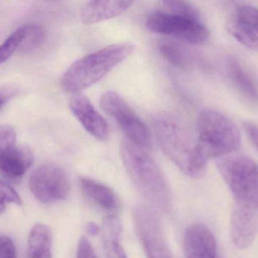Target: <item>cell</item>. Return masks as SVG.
<instances>
[{
	"label": "cell",
	"instance_id": "cell-23",
	"mask_svg": "<svg viewBox=\"0 0 258 258\" xmlns=\"http://www.w3.org/2000/svg\"><path fill=\"white\" fill-rule=\"evenodd\" d=\"M235 15L252 27L258 34V9L251 6H241L236 9Z\"/></svg>",
	"mask_w": 258,
	"mask_h": 258
},
{
	"label": "cell",
	"instance_id": "cell-25",
	"mask_svg": "<svg viewBox=\"0 0 258 258\" xmlns=\"http://www.w3.org/2000/svg\"><path fill=\"white\" fill-rule=\"evenodd\" d=\"M0 258H17L13 241L6 236H0Z\"/></svg>",
	"mask_w": 258,
	"mask_h": 258
},
{
	"label": "cell",
	"instance_id": "cell-9",
	"mask_svg": "<svg viewBox=\"0 0 258 258\" xmlns=\"http://www.w3.org/2000/svg\"><path fill=\"white\" fill-rule=\"evenodd\" d=\"M134 216L137 233L147 258H171L154 211L142 204L135 209Z\"/></svg>",
	"mask_w": 258,
	"mask_h": 258
},
{
	"label": "cell",
	"instance_id": "cell-22",
	"mask_svg": "<svg viewBox=\"0 0 258 258\" xmlns=\"http://www.w3.org/2000/svg\"><path fill=\"white\" fill-rule=\"evenodd\" d=\"M11 204L21 205L22 204L21 197L9 183L0 180V215Z\"/></svg>",
	"mask_w": 258,
	"mask_h": 258
},
{
	"label": "cell",
	"instance_id": "cell-14",
	"mask_svg": "<svg viewBox=\"0 0 258 258\" xmlns=\"http://www.w3.org/2000/svg\"><path fill=\"white\" fill-rule=\"evenodd\" d=\"M226 74L231 84L245 99L258 104V86L237 59L232 58L226 64Z\"/></svg>",
	"mask_w": 258,
	"mask_h": 258
},
{
	"label": "cell",
	"instance_id": "cell-26",
	"mask_svg": "<svg viewBox=\"0 0 258 258\" xmlns=\"http://www.w3.org/2000/svg\"><path fill=\"white\" fill-rule=\"evenodd\" d=\"M77 258H97L92 245L85 236L80 238Z\"/></svg>",
	"mask_w": 258,
	"mask_h": 258
},
{
	"label": "cell",
	"instance_id": "cell-21",
	"mask_svg": "<svg viewBox=\"0 0 258 258\" xmlns=\"http://www.w3.org/2000/svg\"><path fill=\"white\" fill-rule=\"evenodd\" d=\"M24 37V26L15 30L0 45V65L4 63L16 50L19 49Z\"/></svg>",
	"mask_w": 258,
	"mask_h": 258
},
{
	"label": "cell",
	"instance_id": "cell-3",
	"mask_svg": "<svg viewBox=\"0 0 258 258\" xmlns=\"http://www.w3.org/2000/svg\"><path fill=\"white\" fill-rule=\"evenodd\" d=\"M135 44L115 43L90 53L74 62L61 79L67 92L78 93L98 83L135 51Z\"/></svg>",
	"mask_w": 258,
	"mask_h": 258
},
{
	"label": "cell",
	"instance_id": "cell-12",
	"mask_svg": "<svg viewBox=\"0 0 258 258\" xmlns=\"http://www.w3.org/2000/svg\"><path fill=\"white\" fill-rule=\"evenodd\" d=\"M33 163V151L25 145H11L0 151V173L11 180H18Z\"/></svg>",
	"mask_w": 258,
	"mask_h": 258
},
{
	"label": "cell",
	"instance_id": "cell-28",
	"mask_svg": "<svg viewBox=\"0 0 258 258\" xmlns=\"http://www.w3.org/2000/svg\"><path fill=\"white\" fill-rule=\"evenodd\" d=\"M86 230H87V233L91 235V236H96L99 233L100 229L98 224L94 222H90L87 224Z\"/></svg>",
	"mask_w": 258,
	"mask_h": 258
},
{
	"label": "cell",
	"instance_id": "cell-4",
	"mask_svg": "<svg viewBox=\"0 0 258 258\" xmlns=\"http://www.w3.org/2000/svg\"><path fill=\"white\" fill-rule=\"evenodd\" d=\"M120 156L129 177L150 202L163 212L171 209V195L165 177L156 162L128 139L120 144Z\"/></svg>",
	"mask_w": 258,
	"mask_h": 258
},
{
	"label": "cell",
	"instance_id": "cell-6",
	"mask_svg": "<svg viewBox=\"0 0 258 258\" xmlns=\"http://www.w3.org/2000/svg\"><path fill=\"white\" fill-rule=\"evenodd\" d=\"M146 24L153 33L171 36L194 45L204 43L210 36L200 12L194 15H180L161 9L150 14Z\"/></svg>",
	"mask_w": 258,
	"mask_h": 258
},
{
	"label": "cell",
	"instance_id": "cell-13",
	"mask_svg": "<svg viewBox=\"0 0 258 258\" xmlns=\"http://www.w3.org/2000/svg\"><path fill=\"white\" fill-rule=\"evenodd\" d=\"M132 4V1L87 2L82 6L80 17L84 24H95L121 15Z\"/></svg>",
	"mask_w": 258,
	"mask_h": 258
},
{
	"label": "cell",
	"instance_id": "cell-19",
	"mask_svg": "<svg viewBox=\"0 0 258 258\" xmlns=\"http://www.w3.org/2000/svg\"><path fill=\"white\" fill-rule=\"evenodd\" d=\"M24 37L20 46L21 53H29L39 48L45 40V34L40 26L35 24L24 25Z\"/></svg>",
	"mask_w": 258,
	"mask_h": 258
},
{
	"label": "cell",
	"instance_id": "cell-8",
	"mask_svg": "<svg viewBox=\"0 0 258 258\" xmlns=\"http://www.w3.org/2000/svg\"><path fill=\"white\" fill-rule=\"evenodd\" d=\"M29 186L35 198L44 204L62 201L70 191L69 180L64 170L50 164L39 166L32 173Z\"/></svg>",
	"mask_w": 258,
	"mask_h": 258
},
{
	"label": "cell",
	"instance_id": "cell-2",
	"mask_svg": "<svg viewBox=\"0 0 258 258\" xmlns=\"http://www.w3.org/2000/svg\"><path fill=\"white\" fill-rule=\"evenodd\" d=\"M153 123L158 142L170 160L189 177H204L209 162L200 154L180 123L164 112L156 114Z\"/></svg>",
	"mask_w": 258,
	"mask_h": 258
},
{
	"label": "cell",
	"instance_id": "cell-10",
	"mask_svg": "<svg viewBox=\"0 0 258 258\" xmlns=\"http://www.w3.org/2000/svg\"><path fill=\"white\" fill-rule=\"evenodd\" d=\"M69 106L74 116L86 131L100 140L107 139L108 124L86 95L81 92L74 94L70 100Z\"/></svg>",
	"mask_w": 258,
	"mask_h": 258
},
{
	"label": "cell",
	"instance_id": "cell-11",
	"mask_svg": "<svg viewBox=\"0 0 258 258\" xmlns=\"http://www.w3.org/2000/svg\"><path fill=\"white\" fill-rule=\"evenodd\" d=\"M186 258H217V242L206 226L195 224L186 229L183 239Z\"/></svg>",
	"mask_w": 258,
	"mask_h": 258
},
{
	"label": "cell",
	"instance_id": "cell-15",
	"mask_svg": "<svg viewBox=\"0 0 258 258\" xmlns=\"http://www.w3.org/2000/svg\"><path fill=\"white\" fill-rule=\"evenodd\" d=\"M80 184L83 193L101 209L109 212L119 209V198L108 186L89 178L80 179Z\"/></svg>",
	"mask_w": 258,
	"mask_h": 258
},
{
	"label": "cell",
	"instance_id": "cell-17",
	"mask_svg": "<svg viewBox=\"0 0 258 258\" xmlns=\"http://www.w3.org/2000/svg\"><path fill=\"white\" fill-rule=\"evenodd\" d=\"M51 246L52 233L50 227L36 224L29 235V258H51Z\"/></svg>",
	"mask_w": 258,
	"mask_h": 258
},
{
	"label": "cell",
	"instance_id": "cell-18",
	"mask_svg": "<svg viewBox=\"0 0 258 258\" xmlns=\"http://www.w3.org/2000/svg\"><path fill=\"white\" fill-rule=\"evenodd\" d=\"M229 33L242 45L251 49L258 48V34L246 23L234 15L227 26Z\"/></svg>",
	"mask_w": 258,
	"mask_h": 258
},
{
	"label": "cell",
	"instance_id": "cell-5",
	"mask_svg": "<svg viewBox=\"0 0 258 258\" xmlns=\"http://www.w3.org/2000/svg\"><path fill=\"white\" fill-rule=\"evenodd\" d=\"M197 149L207 159H220L240 147V131L230 118L217 111L206 109L197 119Z\"/></svg>",
	"mask_w": 258,
	"mask_h": 258
},
{
	"label": "cell",
	"instance_id": "cell-27",
	"mask_svg": "<svg viewBox=\"0 0 258 258\" xmlns=\"http://www.w3.org/2000/svg\"><path fill=\"white\" fill-rule=\"evenodd\" d=\"M245 133L248 135L250 141L258 151V126L254 123L245 121L242 124Z\"/></svg>",
	"mask_w": 258,
	"mask_h": 258
},
{
	"label": "cell",
	"instance_id": "cell-29",
	"mask_svg": "<svg viewBox=\"0 0 258 258\" xmlns=\"http://www.w3.org/2000/svg\"><path fill=\"white\" fill-rule=\"evenodd\" d=\"M5 103V98L2 94H0V109L3 107Z\"/></svg>",
	"mask_w": 258,
	"mask_h": 258
},
{
	"label": "cell",
	"instance_id": "cell-1",
	"mask_svg": "<svg viewBox=\"0 0 258 258\" xmlns=\"http://www.w3.org/2000/svg\"><path fill=\"white\" fill-rule=\"evenodd\" d=\"M217 165L234 197L232 241L237 248L245 249L258 233V165L243 156L220 159Z\"/></svg>",
	"mask_w": 258,
	"mask_h": 258
},
{
	"label": "cell",
	"instance_id": "cell-20",
	"mask_svg": "<svg viewBox=\"0 0 258 258\" xmlns=\"http://www.w3.org/2000/svg\"><path fill=\"white\" fill-rule=\"evenodd\" d=\"M159 50L164 58L175 66L183 67L189 65L187 53L174 42H165L161 44Z\"/></svg>",
	"mask_w": 258,
	"mask_h": 258
},
{
	"label": "cell",
	"instance_id": "cell-16",
	"mask_svg": "<svg viewBox=\"0 0 258 258\" xmlns=\"http://www.w3.org/2000/svg\"><path fill=\"white\" fill-rule=\"evenodd\" d=\"M122 227L118 217L110 215L103 221L102 238L107 258H127L121 245Z\"/></svg>",
	"mask_w": 258,
	"mask_h": 258
},
{
	"label": "cell",
	"instance_id": "cell-24",
	"mask_svg": "<svg viewBox=\"0 0 258 258\" xmlns=\"http://www.w3.org/2000/svg\"><path fill=\"white\" fill-rule=\"evenodd\" d=\"M16 132L12 127L0 125V151L16 144Z\"/></svg>",
	"mask_w": 258,
	"mask_h": 258
},
{
	"label": "cell",
	"instance_id": "cell-7",
	"mask_svg": "<svg viewBox=\"0 0 258 258\" xmlns=\"http://www.w3.org/2000/svg\"><path fill=\"white\" fill-rule=\"evenodd\" d=\"M100 106L116 121L128 140L144 149L150 148L151 135L148 128L119 94L112 91L104 92L100 98Z\"/></svg>",
	"mask_w": 258,
	"mask_h": 258
}]
</instances>
